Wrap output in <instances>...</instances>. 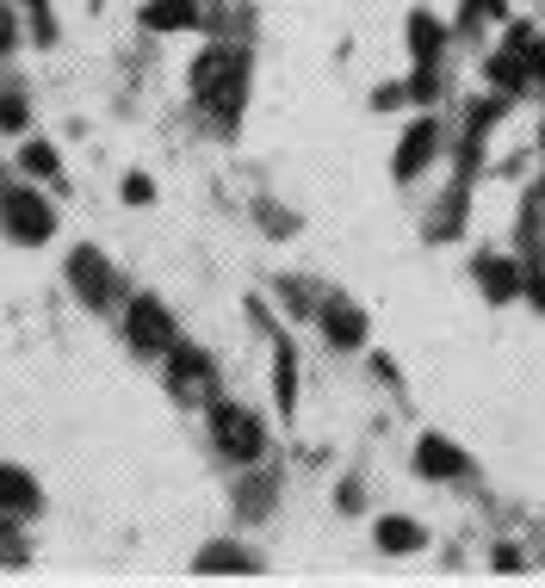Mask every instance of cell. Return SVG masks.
I'll use <instances>...</instances> for the list:
<instances>
[{
	"mask_svg": "<svg viewBox=\"0 0 545 588\" xmlns=\"http://www.w3.org/2000/svg\"><path fill=\"white\" fill-rule=\"evenodd\" d=\"M434 149H440V130H434V118H428V124H416L403 137V149H397V180H416V174L434 161Z\"/></svg>",
	"mask_w": 545,
	"mask_h": 588,
	"instance_id": "cell-7",
	"label": "cell"
},
{
	"mask_svg": "<svg viewBox=\"0 0 545 588\" xmlns=\"http://www.w3.org/2000/svg\"><path fill=\"white\" fill-rule=\"evenodd\" d=\"M125 199L130 204H149V180H125Z\"/></svg>",
	"mask_w": 545,
	"mask_h": 588,
	"instance_id": "cell-25",
	"label": "cell"
},
{
	"mask_svg": "<svg viewBox=\"0 0 545 588\" xmlns=\"http://www.w3.org/2000/svg\"><path fill=\"white\" fill-rule=\"evenodd\" d=\"M527 292H533V304L545 309V279H527Z\"/></svg>",
	"mask_w": 545,
	"mask_h": 588,
	"instance_id": "cell-26",
	"label": "cell"
},
{
	"mask_svg": "<svg viewBox=\"0 0 545 588\" xmlns=\"http://www.w3.org/2000/svg\"><path fill=\"white\" fill-rule=\"evenodd\" d=\"M292 397H297V385H292V340L280 335V402L292 409Z\"/></svg>",
	"mask_w": 545,
	"mask_h": 588,
	"instance_id": "cell-20",
	"label": "cell"
},
{
	"mask_svg": "<svg viewBox=\"0 0 545 588\" xmlns=\"http://www.w3.org/2000/svg\"><path fill=\"white\" fill-rule=\"evenodd\" d=\"M0 217H7V235H13V242H50V230H56L50 204L38 199L32 186H13V192H0Z\"/></svg>",
	"mask_w": 545,
	"mask_h": 588,
	"instance_id": "cell-3",
	"label": "cell"
},
{
	"mask_svg": "<svg viewBox=\"0 0 545 588\" xmlns=\"http://www.w3.org/2000/svg\"><path fill=\"white\" fill-rule=\"evenodd\" d=\"M168 385H174V397H205V390H211V359L199 354V347H180V340H174V354H168Z\"/></svg>",
	"mask_w": 545,
	"mask_h": 588,
	"instance_id": "cell-5",
	"label": "cell"
},
{
	"mask_svg": "<svg viewBox=\"0 0 545 588\" xmlns=\"http://www.w3.org/2000/svg\"><path fill=\"white\" fill-rule=\"evenodd\" d=\"M19 168H25V174H44V180H56V149H50V143H25V149H19Z\"/></svg>",
	"mask_w": 545,
	"mask_h": 588,
	"instance_id": "cell-17",
	"label": "cell"
},
{
	"mask_svg": "<svg viewBox=\"0 0 545 588\" xmlns=\"http://www.w3.org/2000/svg\"><path fill=\"white\" fill-rule=\"evenodd\" d=\"M69 279H75V292L87 297V304H106L112 297V273L94 248H75V254H69Z\"/></svg>",
	"mask_w": 545,
	"mask_h": 588,
	"instance_id": "cell-6",
	"label": "cell"
},
{
	"mask_svg": "<svg viewBox=\"0 0 545 588\" xmlns=\"http://www.w3.org/2000/svg\"><path fill=\"white\" fill-rule=\"evenodd\" d=\"M478 273H483V285H490V297H514V292H521V279H514L509 261H483Z\"/></svg>",
	"mask_w": 545,
	"mask_h": 588,
	"instance_id": "cell-16",
	"label": "cell"
},
{
	"mask_svg": "<svg viewBox=\"0 0 545 588\" xmlns=\"http://www.w3.org/2000/svg\"><path fill=\"white\" fill-rule=\"evenodd\" d=\"M242 69H249V62L235 56V50H211V56H199V69H192L199 106H211L218 118H235V106H242Z\"/></svg>",
	"mask_w": 545,
	"mask_h": 588,
	"instance_id": "cell-1",
	"label": "cell"
},
{
	"mask_svg": "<svg viewBox=\"0 0 545 588\" xmlns=\"http://www.w3.org/2000/svg\"><path fill=\"white\" fill-rule=\"evenodd\" d=\"M428 545V533H421L416 521H403V514H390V521H378V552L403 557V552H421Z\"/></svg>",
	"mask_w": 545,
	"mask_h": 588,
	"instance_id": "cell-12",
	"label": "cell"
},
{
	"mask_svg": "<svg viewBox=\"0 0 545 588\" xmlns=\"http://www.w3.org/2000/svg\"><path fill=\"white\" fill-rule=\"evenodd\" d=\"M409 50H416V56L421 62H434V50H440V25H434V19H409Z\"/></svg>",
	"mask_w": 545,
	"mask_h": 588,
	"instance_id": "cell-15",
	"label": "cell"
},
{
	"mask_svg": "<svg viewBox=\"0 0 545 588\" xmlns=\"http://www.w3.org/2000/svg\"><path fill=\"white\" fill-rule=\"evenodd\" d=\"M527 69H533V81H539V87H545V44H539V38H533V44H527Z\"/></svg>",
	"mask_w": 545,
	"mask_h": 588,
	"instance_id": "cell-21",
	"label": "cell"
},
{
	"mask_svg": "<svg viewBox=\"0 0 545 588\" xmlns=\"http://www.w3.org/2000/svg\"><path fill=\"white\" fill-rule=\"evenodd\" d=\"M211 433H218V447L230 452L235 464H254V459L266 452L261 421H254L249 409H230V402H218V409H211Z\"/></svg>",
	"mask_w": 545,
	"mask_h": 588,
	"instance_id": "cell-2",
	"label": "cell"
},
{
	"mask_svg": "<svg viewBox=\"0 0 545 588\" xmlns=\"http://www.w3.org/2000/svg\"><path fill=\"white\" fill-rule=\"evenodd\" d=\"M192 570L199 576H254V552H242V545H205Z\"/></svg>",
	"mask_w": 545,
	"mask_h": 588,
	"instance_id": "cell-10",
	"label": "cell"
},
{
	"mask_svg": "<svg viewBox=\"0 0 545 588\" xmlns=\"http://www.w3.org/2000/svg\"><path fill=\"white\" fill-rule=\"evenodd\" d=\"M38 508V483L13 464H0V514H32Z\"/></svg>",
	"mask_w": 545,
	"mask_h": 588,
	"instance_id": "cell-11",
	"label": "cell"
},
{
	"mask_svg": "<svg viewBox=\"0 0 545 588\" xmlns=\"http://www.w3.org/2000/svg\"><path fill=\"white\" fill-rule=\"evenodd\" d=\"M25 124H32L25 118V99L13 87H0V130H25Z\"/></svg>",
	"mask_w": 545,
	"mask_h": 588,
	"instance_id": "cell-18",
	"label": "cell"
},
{
	"mask_svg": "<svg viewBox=\"0 0 545 588\" xmlns=\"http://www.w3.org/2000/svg\"><path fill=\"white\" fill-rule=\"evenodd\" d=\"M521 56H527V50H509V56H496V62H490V75H496V87H502V93L527 87V75H533V69H527Z\"/></svg>",
	"mask_w": 545,
	"mask_h": 588,
	"instance_id": "cell-14",
	"label": "cell"
},
{
	"mask_svg": "<svg viewBox=\"0 0 545 588\" xmlns=\"http://www.w3.org/2000/svg\"><path fill=\"white\" fill-rule=\"evenodd\" d=\"M323 335L335 340V347H359V340H366V316H359L347 297H328L323 304Z\"/></svg>",
	"mask_w": 545,
	"mask_h": 588,
	"instance_id": "cell-8",
	"label": "cell"
},
{
	"mask_svg": "<svg viewBox=\"0 0 545 588\" xmlns=\"http://www.w3.org/2000/svg\"><path fill=\"white\" fill-rule=\"evenodd\" d=\"M125 335L130 347H143V354H174V323H168V309L156 304V297H137V304L125 309Z\"/></svg>",
	"mask_w": 545,
	"mask_h": 588,
	"instance_id": "cell-4",
	"label": "cell"
},
{
	"mask_svg": "<svg viewBox=\"0 0 545 588\" xmlns=\"http://www.w3.org/2000/svg\"><path fill=\"white\" fill-rule=\"evenodd\" d=\"M7 521H13V514H0V564H25V539H19Z\"/></svg>",
	"mask_w": 545,
	"mask_h": 588,
	"instance_id": "cell-19",
	"label": "cell"
},
{
	"mask_svg": "<svg viewBox=\"0 0 545 588\" xmlns=\"http://www.w3.org/2000/svg\"><path fill=\"white\" fill-rule=\"evenodd\" d=\"M143 25H156V31H187V25H192V0H156V7L143 13Z\"/></svg>",
	"mask_w": 545,
	"mask_h": 588,
	"instance_id": "cell-13",
	"label": "cell"
},
{
	"mask_svg": "<svg viewBox=\"0 0 545 588\" xmlns=\"http://www.w3.org/2000/svg\"><path fill=\"white\" fill-rule=\"evenodd\" d=\"M13 38H19V31H13V7H0V56L13 50Z\"/></svg>",
	"mask_w": 545,
	"mask_h": 588,
	"instance_id": "cell-22",
	"label": "cell"
},
{
	"mask_svg": "<svg viewBox=\"0 0 545 588\" xmlns=\"http://www.w3.org/2000/svg\"><path fill=\"white\" fill-rule=\"evenodd\" d=\"M409 93H416V99H434V93H440V81L428 75V69H421V75H416V87H409Z\"/></svg>",
	"mask_w": 545,
	"mask_h": 588,
	"instance_id": "cell-23",
	"label": "cell"
},
{
	"mask_svg": "<svg viewBox=\"0 0 545 588\" xmlns=\"http://www.w3.org/2000/svg\"><path fill=\"white\" fill-rule=\"evenodd\" d=\"M416 464H421V477H459L465 471V452L452 447V440H440V433H421Z\"/></svg>",
	"mask_w": 545,
	"mask_h": 588,
	"instance_id": "cell-9",
	"label": "cell"
},
{
	"mask_svg": "<svg viewBox=\"0 0 545 588\" xmlns=\"http://www.w3.org/2000/svg\"><path fill=\"white\" fill-rule=\"evenodd\" d=\"M496 570H502V576L521 570V552H514V545H502V552H496Z\"/></svg>",
	"mask_w": 545,
	"mask_h": 588,
	"instance_id": "cell-24",
	"label": "cell"
}]
</instances>
